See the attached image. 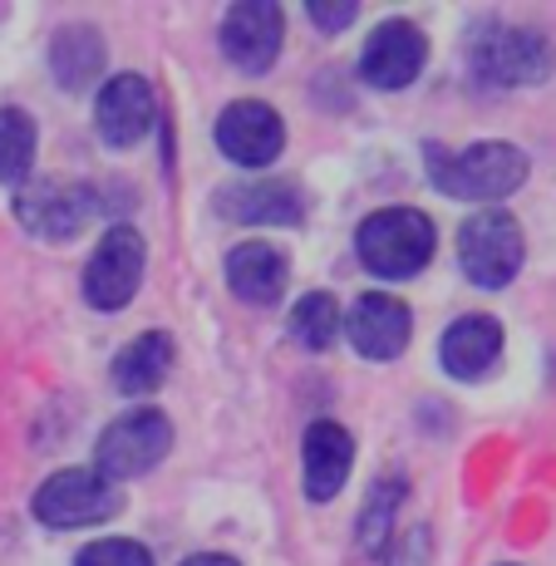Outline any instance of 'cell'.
I'll list each match as a JSON object with an SVG mask.
<instances>
[{"label": "cell", "instance_id": "obj_1", "mask_svg": "<svg viewBox=\"0 0 556 566\" xmlns=\"http://www.w3.org/2000/svg\"><path fill=\"white\" fill-rule=\"evenodd\" d=\"M429 182L458 202H503L527 182V154L512 144H473L463 154L429 148Z\"/></svg>", "mask_w": 556, "mask_h": 566}, {"label": "cell", "instance_id": "obj_2", "mask_svg": "<svg viewBox=\"0 0 556 566\" xmlns=\"http://www.w3.org/2000/svg\"><path fill=\"white\" fill-rule=\"evenodd\" d=\"M433 222L419 212V207H385V212L365 217L355 237V252L375 276L385 281H405L419 276L433 256Z\"/></svg>", "mask_w": 556, "mask_h": 566}, {"label": "cell", "instance_id": "obj_3", "mask_svg": "<svg viewBox=\"0 0 556 566\" xmlns=\"http://www.w3.org/2000/svg\"><path fill=\"white\" fill-rule=\"evenodd\" d=\"M522 227L517 217H507L503 207H487V212H473L463 227H458V266L473 286L503 291L512 276L522 271Z\"/></svg>", "mask_w": 556, "mask_h": 566}, {"label": "cell", "instance_id": "obj_4", "mask_svg": "<svg viewBox=\"0 0 556 566\" xmlns=\"http://www.w3.org/2000/svg\"><path fill=\"white\" fill-rule=\"evenodd\" d=\"M556 70V50L542 30L527 25H487L473 45V74L497 90L542 84Z\"/></svg>", "mask_w": 556, "mask_h": 566}, {"label": "cell", "instance_id": "obj_5", "mask_svg": "<svg viewBox=\"0 0 556 566\" xmlns=\"http://www.w3.org/2000/svg\"><path fill=\"white\" fill-rule=\"evenodd\" d=\"M168 449H172V423L158 409H128L124 419H114L104 429L99 449H94V473L104 483H124V478H138L153 463H162Z\"/></svg>", "mask_w": 556, "mask_h": 566}, {"label": "cell", "instance_id": "obj_6", "mask_svg": "<svg viewBox=\"0 0 556 566\" xmlns=\"http://www.w3.org/2000/svg\"><path fill=\"white\" fill-rule=\"evenodd\" d=\"M35 517L45 522V527H94V522L114 517L118 513V488L104 483L94 468H64V473H54L40 483L35 493Z\"/></svg>", "mask_w": 556, "mask_h": 566}, {"label": "cell", "instance_id": "obj_7", "mask_svg": "<svg viewBox=\"0 0 556 566\" xmlns=\"http://www.w3.org/2000/svg\"><path fill=\"white\" fill-rule=\"evenodd\" d=\"M144 237L134 227H114L104 232V242L94 247L90 266H84V301L94 311H124L138 296V281H144Z\"/></svg>", "mask_w": 556, "mask_h": 566}, {"label": "cell", "instance_id": "obj_8", "mask_svg": "<svg viewBox=\"0 0 556 566\" xmlns=\"http://www.w3.org/2000/svg\"><path fill=\"white\" fill-rule=\"evenodd\" d=\"M90 212H94V192L74 178L30 182V188L15 198L20 227L45 237V242H70V237H80L84 222H90Z\"/></svg>", "mask_w": 556, "mask_h": 566}, {"label": "cell", "instance_id": "obj_9", "mask_svg": "<svg viewBox=\"0 0 556 566\" xmlns=\"http://www.w3.org/2000/svg\"><path fill=\"white\" fill-rule=\"evenodd\" d=\"M286 40V15L271 0H242L222 20V54L242 74H266Z\"/></svg>", "mask_w": 556, "mask_h": 566}, {"label": "cell", "instance_id": "obj_10", "mask_svg": "<svg viewBox=\"0 0 556 566\" xmlns=\"http://www.w3.org/2000/svg\"><path fill=\"white\" fill-rule=\"evenodd\" d=\"M281 144H286L281 114L261 99H237L217 118V148H222V158L242 163V168H266V163H276Z\"/></svg>", "mask_w": 556, "mask_h": 566}, {"label": "cell", "instance_id": "obj_11", "mask_svg": "<svg viewBox=\"0 0 556 566\" xmlns=\"http://www.w3.org/2000/svg\"><path fill=\"white\" fill-rule=\"evenodd\" d=\"M423 30L409 25V20H385L375 35L365 40V54H359V80L375 84V90H409L423 70Z\"/></svg>", "mask_w": 556, "mask_h": 566}, {"label": "cell", "instance_id": "obj_12", "mask_svg": "<svg viewBox=\"0 0 556 566\" xmlns=\"http://www.w3.org/2000/svg\"><path fill=\"white\" fill-rule=\"evenodd\" d=\"M345 335L365 360H395L405 355L409 335H413V315L399 296H385V291H365V296L345 315Z\"/></svg>", "mask_w": 556, "mask_h": 566}, {"label": "cell", "instance_id": "obj_13", "mask_svg": "<svg viewBox=\"0 0 556 566\" xmlns=\"http://www.w3.org/2000/svg\"><path fill=\"white\" fill-rule=\"evenodd\" d=\"M153 114H158V99L144 74H114L94 104V124L108 148H134L153 128Z\"/></svg>", "mask_w": 556, "mask_h": 566}, {"label": "cell", "instance_id": "obj_14", "mask_svg": "<svg viewBox=\"0 0 556 566\" xmlns=\"http://www.w3.org/2000/svg\"><path fill=\"white\" fill-rule=\"evenodd\" d=\"M301 459H305V497H311V503H331V497L345 488V478H350L355 439L335 419H321L305 429Z\"/></svg>", "mask_w": 556, "mask_h": 566}, {"label": "cell", "instance_id": "obj_15", "mask_svg": "<svg viewBox=\"0 0 556 566\" xmlns=\"http://www.w3.org/2000/svg\"><path fill=\"white\" fill-rule=\"evenodd\" d=\"M497 355H503V325L493 315H458L439 345V360L453 379H483Z\"/></svg>", "mask_w": 556, "mask_h": 566}, {"label": "cell", "instance_id": "obj_16", "mask_svg": "<svg viewBox=\"0 0 556 566\" xmlns=\"http://www.w3.org/2000/svg\"><path fill=\"white\" fill-rule=\"evenodd\" d=\"M286 276H291V261H286L281 247H271V242H242V247L227 252V281H232V291L242 301H252V306L281 301Z\"/></svg>", "mask_w": 556, "mask_h": 566}, {"label": "cell", "instance_id": "obj_17", "mask_svg": "<svg viewBox=\"0 0 556 566\" xmlns=\"http://www.w3.org/2000/svg\"><path fill=\"white\" fill-rule=\"evenodd\" d=\"M222 212L237 217V222H271V227H296L301 222V188L296 182H242V188L222 192Z\"/></svg>", "mask_w": 556, "mask_h": 566}, {"label": "cell", "instance_id": "obj_18", "mask_svg": "<svg viewBox=\"0 0 556 566\" xmlns=\"http://www.w3.org/2000/svg\"><path fill=\"white\" fill-rule=\"evenodd\" d=\"M50 70L60 90H84L104 74V35L94 25H64L50 40Z\"/></svg>", "mask_w": 556, "mask_h": 566}, {"label": "cell", "instance_id": "obj_19", "mask_svg": "<svg viewBox=\"0 0 556 566\" xmlns=\"http://www.w3.org/2000/svg\"><path fill=\"white\" fill-rule=\"evenodd\" d=\"M168 369H172V340L162 331H148V335H138V340H128L124 350H118L114 385L124 389L128 399H144L168 379Z\"/></svg>", "mask_w": 556, "mask_h": 566}, {"label": "cell", "instance_id": "obj_20", "mask_svg": "<svg viewBox=\"0 0 556 566\" xmlns=\"http://www.w3.org/2000/svg\"><path fill=\"white\" fill-rule=\"evenodd\" d=\"M405 478H379L375 488H369L365 507H359V547L369 552V557H379V552H389V542H395V517H399V503H405Z\"/></svg>", "mask_w": 556, "mask_h": 566}, {"label": "cell", "instance_id": "obj_21", "mask_svg": "<svg viewBox=\"0 0 556 566\" xmlns=\"http://www.w3.org/2000/svg\"><path fill=\"white\" fill-rule=\"evenodd\" d=\"M340 325H345V315L335 306L331 291H311V296H301L296 311H291V335H296L305 350H331Z\"/></svg>", "mask_w": 556, "mask_h": 566}, {"label": "cell", "instance_id": "obj_22", "mask_svg": "<svg viewBox=\"0 0 556 566\" xmlns=\"http://www.w3.org/2000/svg\"><path fill=\"white\" fill-rule=\"evenodd\" d=\"M35 163V118L25 108H0V182H20Z\"/></svg>", "mask_w": 556, "mask_h": 566}, {"label": "cell", "instance_id": "obj_23", "mask_svg": "<svg viewBox=\"0 0 556 566\" xmlns=\"http://www.w3.org/2000/svg\"><path fill=\"white\" fill-rule=\"evenodd\" d=\"M74 566H153L144 542H128V537H104L94 547H84Z\"/></svg>", "mask_w": 556, "mask_h": 566}, {"label": "cell", "instance_id": "obj_24", "mask_svg": "<svg viewBox=\"0 0 556 566\" xmlns=\"http://www.w3.org/2000/svg\"><path fill=\"white\" fill-rule=\"evenodd\" d=\"M355 15H359L355 0H311V20L321 30H345L355 25Z\"/></svg>", "mask_w": 556, "mask_h": 566}, {"label": "cell", "instance_id": "obj_25", "mask_svg": "<svg viewBox=\"0 0 556 566\" xmlns=\"http://www.w3.org/2000/svg\"><path fill=\"white\" fill-rule=\"evenodd\" d=\"M389 566H429V532H409V537L395 542V552H389Z\"/></svg>", "mask_w": 556, "mask_h": 566}, {"label": "cell", "instance_id": "obj_26", "mask_svg": "<svg viewBox=\"0 0 556 566\" xmlns=\"http://www.w3.org/2000/svg\"><path fill=\"white\" fill-rule=\"evenodd\" d=\"M182 566H237L232 557H222V552H202V557H188Z\"/></svg>", "mask_w": 556, "mask_h": 566}]
</instances>
